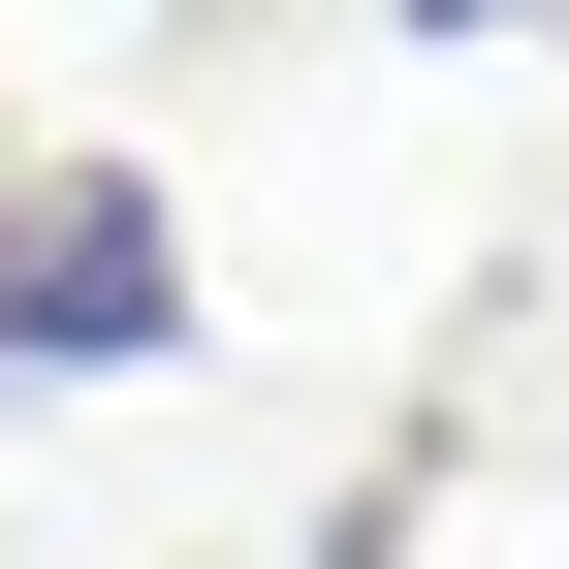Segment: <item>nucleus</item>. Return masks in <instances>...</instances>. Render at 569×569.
Wrapping results in <instances>:
<instances>
[{"label": "nucleus", "instance_id": "f257e3e1", "mask_svg": "<svg viewBox=\"0 0 569 569\" xmlns=\"http://www.w3.org/2000/svg\"><path fill=\"white\" fill-rule=\"evenodd\" d=\"M190 348V222L127 159H32L0 190V380H159Z\"/></svg>", "mask_w": 569, "mask_h": 569}, {"label": "nucleus", "instance_id": "f03ea898", "mask_svg": "<svg viewBox=\"0 0 569 569\" xmlns=\"http://www.w3.org/2000/svg\"><path fill=\"white\" fill-rule=\"evenodd\" d=\"M0 411H32V380H0Z\"/></svg>", "mask_w": 569, "mask_h": 569}]
</instances>
